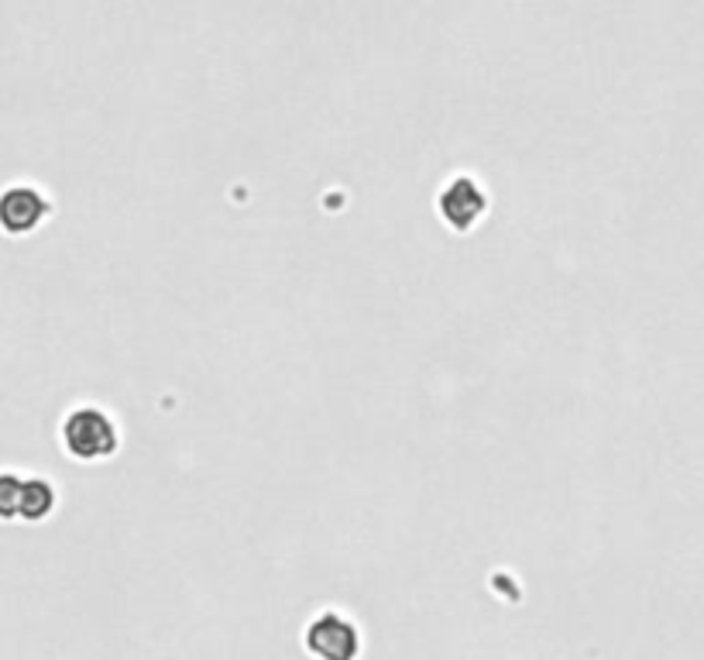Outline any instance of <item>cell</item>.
Wrapping results in <instances>:
<instances>
[{"instance_id": "2", "label": "cell", "mask_w": 704, "mask_h": 660, "mask_svg": "<svg viewBox=\"0 0 704 660\" xmlns=\"http://www.w3.org/2000/svg\"><path fill=\"white\" fill-rule=\"evenodd\" d=\"M488 210V193L475 175H454L436 193V214L451 231H475Z\"/></svg>"}, {"instance_id": "6", "label": "cell", "mask_w": 704, "mask_h": 660, "mask_svg": "<svg viewBox=\"0 0 704 660\" xmlns=\"http://www.w3.org/2000/svg\"><path fill=\"white\" fill-rule=\"evenodd\" d=\"M21 489L24 478L14 471H0V520H21Z\"/></svg>"}, {"instance_id": "5", "label": "cell", "mask_w": 704, "mask_h": 660, "mask_svg": "<svg viewBox=\"0 0 704 660\" xmlns=\"http://www.w3.org/2000/svg\"><path fill=\"white\" fill-rule=\"evenodd\" d=\"M56 502H59V492L52 486L48 478H24V489H21V520L24 523H42L56 513Z\"/></svg>"}, {"instance_id": "1", "label": "cell", "mask_w": 704, "mask_h": 660, "mask_svg": "<svg viewBox=\"0 0 704 660\" xmlns=\"http://www.w3.org/2000/svg\"><path fill=\"white\" fill-rule=\"evenodd\" d=\"M59 437H63V447L69 458L93 465V462H107L117 454L121 426L103 406L83 402V406H72V410L63 417Z\"/></svg>"}, {"instance_id": "3", "label": "cell", "mask_w": 704, "mask_h": 660, "mask_svg": "<svg viewBox=\"0 0 704 660\" xmlns=\"http://www.w3.org/2000/svg\"><path fill=\"white\" fill-rule=\"evenodd\" d=\"M48 214H52V200L32 183H14L0 193V231L11 238L35 235L48 220Z\"/></svg>"}, {"instance_id": "4", "label": "cell", "mask_w": 704, "mask_h": 660, "mask_svg": "<svg viewBox=\"0 0 704 660\" xmlns=\"http://www.w3.org/2000/svg\"><path fill=\"white\" fill-rule=\"evenodd\" d=\"M306 650L317 660H357L361 633L341 613H320L306 626Z\"/></svg>"}]
</instances>
